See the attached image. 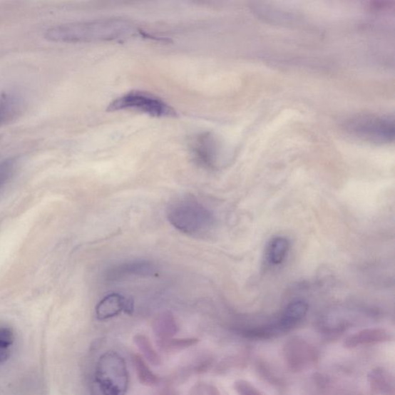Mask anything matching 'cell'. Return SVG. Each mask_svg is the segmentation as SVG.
Masks as SVG:
<instances>
[{
  "mask_svg": "<svg viewBox=\"0 0 395 395\" xmlns=\"http://www.w3.org/2000/svg\"><path fill=\"white\" fill-rule=\"evenodd\" d=\"M155 265L147 260H130L110 267L105 278L108 282H117L131 277H147L154 274Z\"/></svg>",
  "mask_w": 395,
  "mask_h": 395,
  "instance_id": "obj_8",
  "label": "cell"
},
{
  "mask_svg": "<svg viewBox=\"0 0 395 395\" xmlns=\"http://www.w3.org/2000/svg\"><path fill=\"white\" fill-rule=\"evenodd\" d=\"M233 387L239 395H262L257 389L246 380H238L234 382Z\"/></svg>",
  "mask_w": 395,
  "mask_h": 395,
  "instance_id": "obj_21",
  "label": "cell"
},
{
  "mask_svg": "<svg viewBox=\"0 0 395 395\" xmlns=\"http://www.w3.org/2000/svg\"><path fill=\"white\" fill-rule=\"evenodd\" d=\"M108 111H134L154 118H168L177 116L176 111L164 101L150 93L142 91H133L112 101Z\"/></svg>",
  "mask_w": 395,
  "mask_h": 395,
  "instance_id": "obj_5",
  "label": "cell"
},
{
  "mask_svg": "<svg viewBox=\"0 0 395 395\" xmlns=\"http://www.w3.org/2000/svg\"><path fill=\"white\" fill-rule=\"evenodd\" d=\"M15 165L16 163L14 159H6L0 162V191L11 180L15 170Z\"/></svg>",
  "mask_w": 395,
  "mask_h": 395,
  "instance_id": "obj_20",
  "label": "cell"
},
{
  "mask_svg": "<svg viewBox=\"0 0 395 395\" xmlns=\"http://www.w3.org/2000/svg\"><path fill=\"white\" fill-rule=\"evenodd\" d=\"M194 395H222L219 390L212 384H201L194 389Z\"/></svg>",
  "mask_w": 395,
  "mask_h": 395,
  "instance_id": "obj_22",
  "label": "cell"
},
{
  "mask_svg": "<svg viewBox=\"0 0 395 395\" xmlns=\"http://www.w3.org/2000/svg\"><path fill=\"white\" fill-rule=\"evenodd\" d=\"M309 306L304 300L297 299L289 303L282 313L278 323L284 333L293 330L306 317Z\"/></svg>",
  "mask_w": 395,
  "mask_h": 395,
  "instance_id": "obj_11",
  "label": "cell"
},
{
  "mask_svg": "<svg viewBox=\"0 0 395 395\" xmlns=\"http://www.w3.org/2000/svg\"><path fill=\"white\" fill-rule=\"evenodd\" d=\"M135 344L138 350L142 352L145 359L154 366H158L161 364V357L155 351L152 343L148 338L143 334H138L134 338Z\"/></svg>",
  "mask_w": 395,
  "mask_h": 395,
  "instance_id": "obj_17",
  "label": "cell"
},
{
  "mask_svg": "<svg viewBox=\"0 0 395 395\" xmlns=\"http://www.w3.org/2000/svg\"><path fill=\"white\" fill-rule=\"evenodd\" d=\"M348 133L375 143H389L394 138V120L389 116L365 114L346 120Z\"/></svg>",
  "mask_w": 395,
  "mask_h": 395,
  "instance_id": "obj_4",
  "label": "cell"
},
{
  "mask_svg": "<svg viewBox=\"0 0 395 395\" xmlns=\"http://www.w3.org/2000/svg\"><path fill=\"white\" fill-rule=\"evenodd\" d=\"M14 342V334L11 328L0 327V364L11 356V347Z\"/></svg>",
  "mask_w": 395,
  "mask_h": 395,
  "instance_id": "obj_18",
  "label": "cell"
},
{
  "mask_svg": "<svg viewBox=\"0 0 395 395\" xmlns=\"http://www.w3.org/2000/svg\"><path fill=\"white\" fill-rule=\"evenodd\" d=\"M133 306L130 300L118 294H111L101 300L96 307V316L101 321L115 317L122 312L130 313Z\"/></svg>",
  "mask_w": 395,
  "mask_h": 395,
  "instance_id": "obj_9",
  "label": "cell"
},
{
  "mask_svg": "<svg viewBox=\"0 0 395 395\" xmlns=\"http://www.w3.org/2000/svg\"><path fill=\"white\" fill-rule=\"evenodd\" d=\"M96 380L103 395H125L129 374L123 357L116 352L103 354L97 363Z\"/></svg>",
  "mask_w": 395,
  "mask_h": 395,
  "instance_id": "obj_3",
  "label": "cell"
},
{
  "mask_svg": "<svg viewBox=\"0 0 395 395\" xmlns=\"http://www.w3.org/2000/svg\"><path fill=\"white\" fill-rule=\"evenodd\" d=\"M371 389L381 395H394L395 386L393 374L382 368L371 370L368 374Z\"/></svg>",
  "mask_w": 395,
  "mask_h": 395,
  "instance_id": "obj_12",
  "label": "cell"
},
{
  "mask_svg": "<svg viewBox=\"0 0 395 395\" xmlns=\"http://www.w3.org/2000/svg\"><path fill=\"white\" fill-rule=\"evenodd\" d=\"M163 395H175V394H173V393H166Z\"/></svg>",
  "mask_w": 395,
  "mask_h": 395,
  "instance_id": "obj_23",
  "label": "cell"
},
{
  "mask_svg": "<svg viewBox=\"0 0 395 395\" xmlns=\"http://www.w3.org/2000/svg\"><path fill=\"white\" fill-rule=\"evenodd\" d=\"M178 331L177 324L170 314H164L159 317L154 325V332L159 338V341L170 339L177 334Z\"/></svg>",
  "mask_w": 395,
  "mask_h": 395,
  "instance_id": "obj_14",
  "label": "cell"
},
{
  "mask_svg": "<svg viewBox=\"0 0 395 395\" xmlns=\"http://www.w3.org/2000/svg\"><path fill=\"white\" fill-rule=\"evenodd\" d=\"M392 339V335L384 329L369 328L348 337L344 345L347 348H355L363 345L389 342Z\"/></svg>",
  "mask_w": 395,
  "mask_h": 395,
  "instance_id": "obj_10",
  "label": "cell"
},
{
  "mask_svg": "<svg viewBox=\"0 0 395 395\" xmlns=\"http://www.w3.org/2000/svg\"><path fill=\"white\" fill-rule=\"evenodd\" d=\"M135 32L133 24L109 19L53 26L45 31L44 39L53 43H88L125 39Z\"/></svg>",
  "mask_w": 395,
  "mask_h": 395,
  "instance_id": "obj_1",
  "label": "cell"
},
{
  "mask_svg": "<svg viewBox=\"0 0 395 395\" xmlns=\"http://www.w3.org/2000/svg\"><path fill=\"white\" fill-rule=\"evenodd\" d=\"M167 218L173 227L190 237H203L215 225L212 212L193 196L174 201L168 207Z\"/></svg>",
  "mask_w": 395,
  "mask_h": 395,
  "instance_id": "obj_2",
  "label": "cell"
},
{
  "mask_svg": "<svg viewBox=\"0 0 395 395\" xmlns=\"http://www.w3.org/2000/svg\"><path fill=\"white\" fill-rule=\"evenodd\" d=\"M290 248L289 240L285 237L272 238L267 248V260L271 265L278 266L286 260Z\"/></svg>",
  "mask_w": 395,
  "mask_h": 395,
  "instance_id": "obj_13",
  "label": "cell"
},
{
  "mask_svg": "<svg viewBox=\"0 0 395 395\" xmlns=\"http://www.w3.org/2000/svg\"><path fill=\"white\" fill-rule=\"evenodd\" d=\"M190 149L197 165L206 169L218 166L221 147L218 139L210 133L195 135L190 140Z\"/></svg>",
  "mask_w": 395,
  "mask_h": 395,
  "instance_id": "obj_6",
  "label": "cell"
},
{
  "mask_svg": "<svg viewBox=\"0 0 395 395\" xmlns=\"http://www.w3.org/2000/svg\"><path fill=\"white\" fill-rule=\"evenodd\" d=\"M284 355L288 368L294 372L309 368L318 357L314 347L299 337L289 338L284 347Z\"/></svg>",
  "mask_w": 395,
  "mask_h": 395,
  "instance_id": "obj_7",
  "label": "cell"
},
{
  "mask_svg": "<svg viewBox=\"0 0 395 395\" xmlns=\"http://www.w3.org/2000/svg\"><path fill=\"white\" fill-rule=\"evenodd\" d=\"M195 338H180V339H175V338H170V339L165 341H159L158 345L162 350L170 352H178L186 349L195 345L198 343Z\"/></svg>",
  "mask_w": 395,
  "mask_h": 395,
  "instance_id": "obj_19",
  "label": "cell"
},
{
  "mask_svg": "<svg viewBox=\"0 0 395 395\" xmlns=\"http://www.w3.org/2000/svg\"><path fill=\"white\" fill-rule=\"evenodd\" d=\"M133 361L138 379L140 383L146 386H154L159 383L160 379L150 369L143 357L139 355H134Z\"/></svg>",
  "mask_w": 395,
  "mask_h": 395,
  "instance_id": "obj_16",
  "label": "cell"
},
{
  "mask_svg": "<svg viewBox=\"0 0 395 395\" xmlns=\"http://www.w3.org/2000/svg\"><path fill=\"white\" fill-rule=\"evenodd\" d=\"M19 108L20 101L16 96L9 93L0 96V126L13 119L16 116Z\"/></svg>",
  "mask_w": 395,
  "mask_h": 395,
  "instance_id": "obj_15",
  "label": "cell"
}]
</instances>
